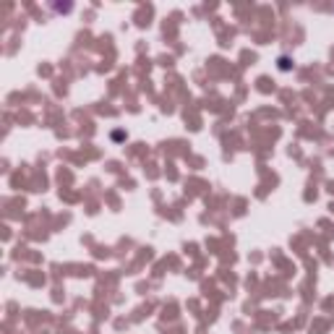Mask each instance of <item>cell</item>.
Instances as JSON below:
<instances>
[{
  "mask_svg": "<svg viewBox=\"0 0 334 334\" xmlns=\"http://www.w3.org/2000/svg\"><path fill=\"white\" fill-rule=\"evenodd\" d=\"M277 63H280V71H290V68H293V60L287 58V55H282V58L277 60Z\"/></svg>",
  "mask_w": 334,
  "mask_h": 334,
  "instance_id": "cell-1",
  "label": "cell"
}]
</instances>
